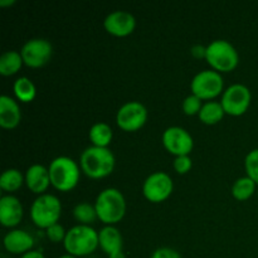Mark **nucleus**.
Masks as SVG:
<instances>
[{"label": "nucleus", "mask_w": 258, "mask_h": 258, "mask_svg": "<svg viewBox=\"0 0 258 258\" xmlns=\"http://www.w3.org/2000/svg\"><path fill=\"white\" fill-rule=\"evenodd\" d=\"M23 58L18 50H7L0 55V75L13 76L23 66Z\"/></svg>", "instance_id": "aec40b11"}, {"label": "nucleus", "mask_w": 258, "mask_h": 258, "mask_svg": "<svg viewBox=\"0 0 258 258\" xmlns=\"http://www.w3.org/2000/svg\"><path fill=\"white\" fill-rule=\"evenodd\" d=\"M15 96L20 102H32L37 96V88L33 81L28 77H19L13 86Z\"/></svg>", "instance_id": "4be33fe9"}, {"label": "nucleus", "mask_w": 258, "mask_h": 258, "mask_svg": "<svg viewBox=\"0 0 258 258\" xmlns=\"http://www.w3.org/2000/svg\"><path fill=\"white\" fill-rule=\"evenodd\" d=\"M80 164L82 171L88 178L101 179L112 173L116 160L108 148L88 146L81 154Z\"/></svg>", "instance_id": "f257e3e1"}, {"label": "nucleus", "mask_w": 258, "mask_h": 258, "mask_svg": "<svg viewBox=\"0 0 258 258\" xmlns=\"http://www.w3.org/2000/svg\"><path fill=\"white\" fill-rule=\"evenodd\" d=\"M13 4H15V0H0V7H8Z\"/></svg>", "instance_id": "473e14b6"}, {"label": "nucleus", "mask_w": 258, "mask_h": 258, "mask_svg": "<svg viewBox=\"0 0 258 258\" xmlns=\"http://www.w3.org/2000/svg\"><path fill=\"white\" fill-rule=\"evenodd\" d=\"M257 196H258V189H257Z\"/></svg>", "instance_id": "c9c22d12"}, {"label": "nucleus", "mask_w": 258, "mask_h": 258, "mask_svg": "<svg viewBox=\"0 0 258 258\" xmlns=\"http://www.w3.org/2000/svg\"><path fill=\"white\" fill-rule=\"evenodd\" d=\"M202 106H203V103H202L201 98H199L198 96L193 95V93L186 96V97L184 98L183 103H181V107H183L184 113L189 116L198 115L199 111L202 110Z\"/></svg>", "instance_id": "bb28decb"}, {"label": "nucleus", "mask_w": 258, "mask_h": 258, "mask_svg": "<svg viewBox=\"0 0 258 258\" xmlns=\"http://www.w3.org/2000/svg\"><path fill=\"white\" fill-rule=\"evenodd\" d=\"M103 27H105L106 32L115 37H126L135 30L136 19L130 12L115 10L105 18Z\"/></svg>", "instance_id": "ddd939ff"}, {"label": "nucleus", "mask_w": 258, "mask_h": 258, "mask_svg": "<svg viewBox=\"0 0 258 258\" xmlns=\"http://www.w3.org/2000/svg\"><path fill=\"white\" fill-rule=\"evenodd\" d=\"M161 141L164 148L175 156L189 155L194 146L190 134L180 126H170L166 128L161 136Z\"/></svg>", "instance_id": "f8f14e48"}, {"label": "nucleus", "mask_w": 258, "mask_h": 258, "mask_svg": "<svg viewBox=\"0 0 258 258\" xmlns=\"http://www.w3.org/2000/svg\"><path fill=\"white\" fill-rule=\"evenodd\" d=\"M191 55L196 58H206L207 54V47L202 44H194L190 49Z\"/></svg>", "instance_id": "7c9ffc66"}, {"label": "nucleus", "mask_w": 258, "mask_h": 258, "mask_svg": "<svg viewBox=\"0 0 258 258\" xmlns=\"http://www.w3.org/2000/svg\"><path fill=\"white\" fill-rule=\"evenodd\" d=\"M112 128L106 122L93 123L88 131V138L92 143V146H98V148H107L112 141Z\"/></svg>", "instance_id": "6ab92c4d"}, {"label": "nucleus", "mask_w": 258, "mask_h": 258, "mask_svg": "<svg viewBox=\"0 0 258 258\" xmlns=\"http://www.w3.org/2000/svg\"><path fill=\"white\" fill-rule=\"evenodd\" d=\"M244 168L247 176L258 184V149H253L247 154L244 159Z\"/></svg>", "instance_id": "a878e982"}, {"label": "nucleus", "mask_w": 258, "mask_h": 258, "mask_svg": "<svg viewBox=\"0 0 258 258\" xmlns=\"http://www.w3.org/2000/svg\"><path fill=\"white\" fill-rule=\"evenodd\" d=\"M45 234H47L48 239L52 241L53 243H59V242H64L67 231L59 223H55L50 226L49 228L45 229Z\"/></svg>", "instance_id": "cd10ccee"}, {"label": "nucleus", "mask_w": 258, "mask_h": 258, "mask_svg": "<svg viewBox=\"0 0 258 258\" xmlns=\"http://www.w3.org/2000/svg\"><path fill=\"white\" fill-rule=\"evenodd\" d=\"M58 258H77V257H75V256H71V254H63V256H60V257H58Z\"/></svg>", "instance_id": "f704fd0d"}, {"label": "nucleus", "mask_w": 258, "mask_h": 258, "mask_svg": "<svg viewBox=\"0 0 258 258\" xmlns=\"http://www.w3.org/2000/svg\"><path fill=\"white\" fill-rule=\"evenodd\" d=\"M25 184L28 189L35 194H44L48 186L50 185L49 170L44 165L40 164H33L25 171Z\"/></svg>", "instance_id": "dca6fc26"}, {"label": "nucleus", "mask_w": 258, "mask_h": 258, "mask_svg": "<svg viewBox=\"0 0 258 258\" xmlns=\"http://www.w3.org/2000/svg\"><path fill=\"white\" fill-rule=\"evenodd\" d=\"M20 120L22 112L17 101L7 95L0 96V126L12 130L19 125Z\"/></svg>", "instance_id": "f3484780"}, {"label": "nucleus", "mask_w": 258, "mask_h": 258, "mask_svg": "<svg viewBox=\"0 0 258 258\" xmlns=\"http://www.w3.org/2000/svg\"><path fill=\"white\" fill-rule=\"evenodd\" d=\"M50 184L60 191H70L80 180V166L68 156H57L48 166Z\"/></svg>", "instance_id": "20e7f679"}, {"label": "nucleus", "mask_w": 258, "mask_h": 258, "mask_svg": "<svg viewBox=\"0 0 258 258\" xmlns=\"http://www.w3.org/2000/svg\"><path fill=\"white\" fill-rule=\"evenodd\" d=\"M206 59L217 72H231L238 66L239 55L228 40L216 39L207 45Z\"/></svg>", "instance_id": "423d86ee"}, {"label": "nucleus", "mask_w": 258, "mask_h": 258, "mask_svg": "<svg viewBox=\"0 0 258 258\" xmlns=\"http://www.w3.org/2000/svg\"><path fill=\"white\" fill-rule=\"evenodd\" d=\"M224 113L226 112H224L221 102L208 101V102L203 103L198 116L199 120L203 123H206V125H216V123H218L223 118Z\"/></svg>", "instance_id": "412c9836"}, {"label": "nucleus", "mask_w": 258, "mask_h": 258, "mask_svg": "<svg viewBox=\"0 0 258 258\" xmlns=\"http://www.w3.org/2000/svg\"><path fill=\"white\" fill-rule=\"evenodd\" d=\"M95 208L101 222L106 226H113L118 223L126 213L125 197L116 188L103 189L96 198Z\"/></svg>", "instance_id": "f03ea898"}, {"label": "nucleus", "mask_w": 258, "mask_h": 258, "mask_svg": "<svg viewBox=\"0 0 258 258\" xmlns=\"http://www.w3.org/2000/svg\"><path fill=\"white\" fill-rule=\"evenodd\" d=\"M252 95L247 86L242 83H233L222 95V107L224 112L231 116H241L248 110Z\"/></svg>", "instance_id": "6e6552de"}, {"label": "nucleus", "mask_w": 258, "mask_h": 258, "mask_svg": "<svg viewBox=\"0 0 258 258\" xmlns=\"http://www.w3.org/2000/svg\"><path fill=\"white\" fill-rule=\"evenodd\" d=\"M25 183V176L18 169H7L0 176V188L5 191H17Z\"/></svg>", "instance_id": "b1692460"}, {"label": "nucleus", "mask_w": 258, "mask_h": 258, "mask_svg": "<svg viewBox=\"0 0 258 258\" xmlns=\"http://www.w3.org/2000/svg\"><path fill=\"white\" fill-rule=\"evenodd\" d=\"M98 244L108 257L122 251V236L115 226H105L98 232Z\"/></svg>", "instance_id": "a211bd4d"}, {"label": "nucleus", "mask_w": 258, "mask_h": 258, "mask_svg": "<svg viewBox=\"0 0 258 258\" xmlns=\"http://www.w3.org/2000/svg\"><path fill=\"white\" fill-rule=\"evenodd\" d=\"M150 258H181L176 249L170 247H160L151 253Z\"/></svg>", "instance_id": "c756f323"}, {"label": "nucleus", "mask_w": 258, "mask_h": 258, "mask_svg": "<svg viewBox=\"0 0 258 258\" xmlns=\"http://www.w3.org/2000/svg\"><path fill=\"white\" fill-rule=\"evenodd\" d=\"M20 258H45L44 254L39 251H35V249H32V251L27 252L25 254H23Z\"/></svg>", "instance_id": "2f4dec72"}, {"label": "nucleus", "mask_w": 258, "mask_h": 258, "mask_svg": "<svg viewBox=\"0 0 258 258\" xmlns=\"http://www.w3.org/2000/svg\"><path fill=\"white\" fill-rule=\"evenodd\" d=\"M53 47L44 38H33L27 40L20 49L23 62L28 67L38 68L44 66L52 57Z\"/></svg>", "instance_id": "9b49d317"}, {"label": "nucleus", "mask_w": 258, "mask_h": 258, "mask_svg": "<svg viewBox=\"0 0 258 258\" xmlns=\"http://www.w3.org/2000/svg\"><path fill=\"white\" fill-rule=\"evenodd\" d=\"M108 258H126V256L125 253H123V251H121V252H117V253L112 254V256H110Z\"/></svg>", "instance_id": "72a5a7b5"}, {"label": "nucleus", "mask_w": 258, "mask_h": 258, "mask_svg": "<svg viewBox=\"0 0 258 258\" xmlns=\"http://www.w3.org/2000/svg\"><path fill=\"white\" fill-rule=\"evenodd\" d=\"M23 206L14 196H4L0 198V223L8 228L18 226L22 222Z\"/></svg>", "instance_id": "4468645a"}, {"label": "nucleus", "mask_w": 258, "mask_h": 258, "mask_svg": "<svg viewBox=\"0 0 258 258\" xmlns=\"http://www.w3.org/2000/svg\"><path fill=\"white\" fill-rule=\"evenodd\" d=\"M62 213V204L53 194L44 193L37 197L30 207V218L33 223L43 229L58 223Z\"/></svg>", "instance_id": "39448f33"}, {"label": "nucleus", "mask_w": 258, "mask_h": 258, "mask_svg": "<svg viewBox=\"0 0 258 258\" xmlns=\"http://www.w3.org/2000/svg\"><path fill=\"white\" fill-rule=\"evenodd\" d=\"M174 183L171 176L165 171H155L145 179L143 194L151 203H161L171 196Z\"/></svg>", "instance_id": "9d476101"}, {"label": "nucleus", "mask_w": 258, "mask_h": 258, "mask_svg": "<svg viewBox=\"0 0 258 258\" xmlns=\"http://www.w3.org/2000/svg\"><path fill=\"white\" fill-rule=\"evenodd\" d=\"M63 246L71 256L77 258L88 256V254L93 253L97 247H100L98 232L91 226L77 224L67 231Z\"/></svg>", "instance_id": "7ed1b4c3"}, {"label": "nucleus", "mask_w": 258, "mask_h": 258, "mask_svg": "<svg viewBox=\"0 0 258 258\" xmlns=\"http://www.w3.org/2000/svg\"><path fill=\"white\" fill-rule=\"evenodd\" d=\"M148 120V110L139 101H128L123 103L116 113V123L118 127L127 133L138 131Z\"/></svg>", "instance_id": "1a4fd4ad"}, {"label": "nucleus", "mask_w": 258, "mask_h": 258, "mask_svg": "<svg viewBox=\"0 0 258 258\" xmlns=\"http://www.w3.org/2000/svg\"><path fill=\"white\" fill-rule=\"evenodd\" d=\"M73 217H75L76 221L80 222V224H85V226H91V223H93L98 218L95 204L92 206L87 202L78 203L73 208Z\"/></svg>", "instance_id": "393cba45"}, {"label": "nucleus", "mask_w": 258, "mask_h": 258, "mask_svg": "<svg viewBox=\"0 0 258 258\" xmlns=\"http://www.w3.org/2000/svg\"><path fill=\"white\" fill-rule=\"evenodd\" d=\"M257 184L252 180L249 176H241L237 179L232 185V196L237 199V201H247L251 198L256 191Z\"/></svg>", "instance_id": "5701e85b"}, {"label": "nucleus", "mask_w": 258, "mask_h": 258, "mask_svg": "<svg viewBox=\"0 0 258 258\" xmlns=\"http://www.w3.org/2000/svg\"><path fill=\"white\" fill-rule=\"evenodd\" d=\"M191 159L189 155H181V156H175L174 159L173 166L175 169L176 173L179 174H186L191 169Z\"/></svg>", "instance_id": "c85d7f7f"}, {"label": "nucleus", "mask_w": 258, "mask_h": 258, "mask_svg": "<svg viewBox=\"0 0 258 258\" xmlns=\"http://www.w3.org/2000/svg\"><path fill=\"white\" fill-rule=\"evenodd\" d=\"M223 77L214 70H204L197 73L190 83L191 93L201 100H212L223 91Z\"/></svg>", "instance_id": "0eeeda50"}, {"label": "nucleus", "mask_w": 258, "mask_h": 258, "mask_svg": "<svg viewBox=\"0 0 258 258\" xmlns=\"http://www.w3.org/2000/svg\"><path fill=\"white\" fill-rule=\"evenodd\" d=\"M5 249L13 254H25L32 251L34 246V238L28 232L22 229H12L5 234L3 239Z\"/></svg>", "instance_id": "2eb2a0df"}]
</instances>
